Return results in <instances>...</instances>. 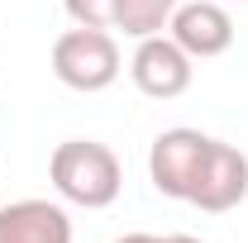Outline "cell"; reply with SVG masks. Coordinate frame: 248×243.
Wrapping results in <instances>:
<instances>
[{"label":"cell","instance_id":"obj_8","mask_svg":"<svg viewBox=\"0 0 248 243\" xmlns=\"http://www.w3.org/2000/svg\"><path fill=\"white\" fill-rule=\"evenodd\" d=\"M182 0H115L110 29H124V38H153L172 24Z\"/></svg>","mask_w":248,"mask_h":243},{"label":"cell","instance_id":"obj_12","mask_svg":"<svg viewBox=\"0 0 248 243\" xmlns=\"http://www.w3.org/2000/svg\"><path fill=\"white\" fill-rule=\"evenodd\" d=\"M239 5H244V0H239Z\"/></svg>","mask_w":248,"mask_h":243},{"label":"cell","instance_id":"obj_2","mask_svg":"<svg viewBox=\"0 0 248 243\" xmlns=\"http://www.w3.org/2000/svg\"><path fill=\"white\" fill-rule=\"evenodd\" d=\"M53 76L72 91H105L120 76V43L105 29H67L53 43Z\"/></svg>","mask_w":248,"mask_h":243},{"label":"cell","instance_id":"obj_1","mask_svg":"<svg viewBox=\"0 0 248 243\" xmlns=\"http://www.w3.org/2000/svg\"><path fill=\"white\" fill-rule=\"evenodd\" d=\"M48 182H53V191L62 200H72L81 210H105V205L120 200L124 167L105 143H95V138H67L48 157Z\"/></svg>","mask_w":248,"mask_h":243},{"label":"cell","instance_id":"obj_3","mask_svg":"<svg viewBox=\"0 0 248 243\" xmlns=\"http://www.w3.org/2000/svg\"><path fill=\"white\" fill-rule=\"evenodd\" d=\"M205 152H210V138L201 129H162L148 148V177H153L157 196L191 200V186L201 177Z\"/></svg>","mask_w":248,"mask_h":243},{"label":"cell","instance_id":"obj_7","mask_svg":"<svg viewBox=\"0 0 248 243\" xmlns=\"http://www.w3.org/2000/svg\"><path fill=\"white\" fill-rule=\"evenodd\" d=\"M0 243H72V219L58 200H10L0 205Z\"/></svg>","mask_w":248,"mask_h":243},{"label":"cell","instance_id":"obj_11","mask_svg":"<svg viewBox=\"0 0 248 243\" xmlns=\"http://www.w3.org/2000/svg\"><path fill=\"white\" fill-rule=\"evenodd\" d=\"M162 243H201V239H191V234H167Z\"/></svg>","mask_w":248,"mask_h":243},{"label":"cell","instance_id":"obj_10","mask_svg":"<svg viewBox=\"0 0 248 243\" xmlns=\"http://www.w3.org/2000/svg\"><path fill=\"white\" fill-rule=\"evenodd\" d=\"M115 243H162L157 234H124V239H115Z\"/></svg>","mask_w":248,"mask_h":243},{"label":"cell","instance_id":"obj_4","mask_svg":"<svg viewBox=\"0 0 248 243\" xmlns=\"http://www.w3.org/2000/svg\"><path fill=\"white\" fill-rule=\"evenodd\" d=\"M248 196V157L234 143H219L210 138V152L201 162V177L191 186V205L205 214H224L234 205H244Z\"/></svg>","mask_w":248,"mask_h":243},{"label":"cell","instance_id":"obj_9","mask_svg":"<svg viewBox=\"0 0 248 243\" xmlns=\"http://www.w3.org/2000/svg\"><path fill=\"white\" fill-rule=\"evenodd\" d=\"M72 24L81 29H110V15H115V0H62Z\"/></svg>","mask_w":248,"mask_h":243},{"label":"cell","instance_id":"obj_6","mask_svg":"<svg viewBox=\"0 0 248 243\" xmlns=\"http://www.w3.org/2000/svg\"><path fill=\"white\" fill-rule=\"evenodd\" d=\"M167 38L182 48L186 58L205 62V58H219V53H229V43H234V19H229V10L215 5V0H191V5H177V15H172V24H167Z\"/></svg>","mask_w":248,"mask_h":243},{"label":"cell","instance_id":"obj_5","mask_svg":"<svg viewBox=\"0 0 248 243\" xmlns=\"http://www.w3.org/2000/svg\"><path fill=\"white\" fill-rule=\"evenodd\" d=\"M191 58H186L182 48L172 43V38H139V48H134V58H129V76H134V86L143 95H153V100H177V95L191 86Z\"/></svg>","mask_w":248,"mask_h":243}]
</instances>
